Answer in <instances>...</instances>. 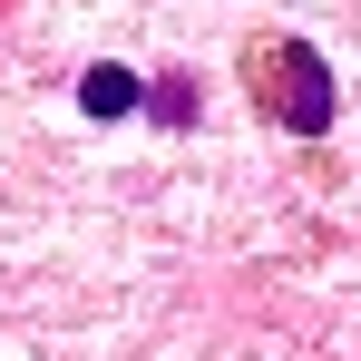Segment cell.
Here are the masks:
<instances>
[{"label":"cell","instance_id":"6da1fadb","mask_svg":"<svg viewBox=\"0 0 361 361\" xmlns=\"http://www.w3.org/2000/svg\"><path fill=\"white\" fill-rule=\"evenodd\" d=\"M244 88H254V108L274 127H293V137H322L332 127V68L312 39H254L244 49Z\"/></svg>","mask_w":361,"mask_h":361},{"label":"cell","instance_id":"7a4b0ae2","mask_svg":"<svg viewBox=\"0 0 361 361\" xmlns=\"http://www.w3.org/2000/svg\"><path fill=\"white\" fill-rule=\"evenodd\" d=\"M137 98H147V88H137L118 59H98L88 78H78V108H88V118H137Z\"/></svg>","mask_w":361,"mask_h":361},{"label":"cell","instance_id":"3957f363","mask_svg":"<svg viewBox=\"0 0 361 361\" xmlns=\"http://www.w3.org/2000/svg\"><path fill=\"white\" fill-rule=\"evenodd\" d=\"M137 108H147V127H195L205 88H195V68H166V78H157V88L137 98Z\"/></svg>","mask_w":361,"mask_h":361}]
</instances>
